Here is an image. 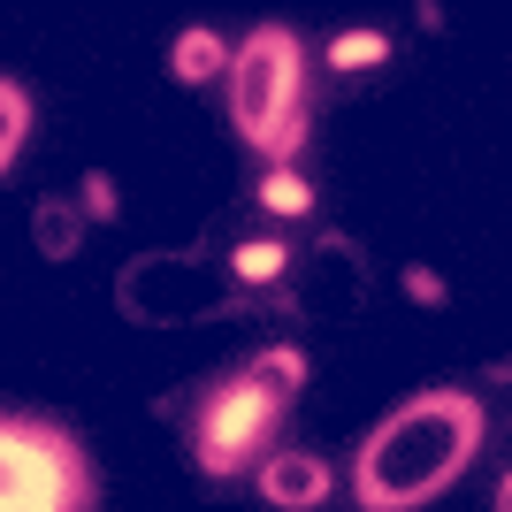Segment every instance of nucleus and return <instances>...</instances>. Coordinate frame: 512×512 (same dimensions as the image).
<instances>
[{
    "label": "nucleus",
    "mask_w": 512,
    "mask_h": 512,
    "mask_svg": "<svg viewBox=\"0 0 512 512\" xmlns=\"http://www.w3.org/2000/svg\"><path fill=\"white\" fill-rule=\"evenodd\" d=\"M474 451H482V398H467V390H421L413 406H398L360 444L352 497H360V512H413L428 497H444L467 474Z\"/></svg>",
    "instance_id": "obj_1"
},
{
    "label": "nucleus",
    "mask_w": 512,
    "mask_h": 512,
    "mask_svg": "<svg viewBox=\"0 0 512 512\" xmlns=\"http://www.w3.org/2000/svg\"><path fill=\"white\" fill-rule=\"evenodd\" d=\"M306 383V352H260V360H245L230 375V383L207 390V406H199V474H214V482H230V474H245L268 451V436H276L283 406H291V390Z\"/></svg>",
    "instance_id": "obj_2"
},
{
    "label": "nucleus",
    "mask_w": 512,
    "mask_h": 512,
    "mask_svg": "<svg viewBox=\"0 0 512 512\" xmlns=\"http://www.w3.org/2000/svg\"><path fill=\"white\" fill-rule=\"evenodd\" d=\"M306 107H314V92H306V46L283 23L253 31L230 62V115L245 130V146L268 153V169H291V153L306 138Z\"/></svg>",
    "instance_id": "obj_3"
},
{
    "label": "nucleus",
    "mask_w": 512,
    "mask_h": 512,
    "mask_svg": "<svg viewBox=\"0 0 512 512\" xmlns=\"http://www.w3.org/2000/svg\"><path fill=\"white\" fill-rule=\"evenodd\" d=\"M92 497L100 482L69 428L31 421V413L0 421V512H92Z\"/></svg>",
    "instance_id": "obj_4"
},
{
    "label": "nucleus",
    "mask_w": 512,
    "mask_h": 512,
    "mask_svg": "<svg viewBox=\"0 0 512 512\" xmlns=\"http://www.w3.org/2000/svg\"><path fill=\"white\" fill-rule=\"evenodd\" d=\"M260 497H268L276 512H314L321 497H329V467L306 459V451H283V459L260 467Z\"/></svg>",
    "instance_id": "obj_5"
},
{
    "label": "nucleus",
    "mask_w": 512,
    "mask_h": 512,
    "mask_svg": "<svg viewBox=\"0 0 512 512\" xmlns=\"http://www.w3.org/2000/svg\"><path fill=\"white\" fill-rule=\"evenodd\" d=\"M230 62H237V54L214 39V31H184L176 54H169V69L184 77V85H214V77H230Z\"/></svg>",
    "instance_id": "obj_6"
},
{
    "label": "nucleus",
    "mask_w": 512,
    "mask_h": 512,
    "mask_svg": "<svg viewBox=\"0 0 512 512\" xmlns=\"http://www.w3.org/2000/svg\"><path fill=\"white\" fill-rule=\"evenodd\" d=\"M260 214H276V222L314 214V184H306L299 169H268V176H260Z\"/></svg>",
    "instance_id": "obj_7"
},
{
    "label": "nucleus",
    "mask_w": 512,
    "mask_h": 512,
    "mask_svg": "<svg viewBox=\"0 0 512 512\" xmlns=\"http://www.w3.org/2000/svg\"><path fill=\"white\" fill-rule=\"evenodd\" d=\"M230 268H237V283H276L283 268H291V245H283V237H245L230 253Z\"/></svg>",
    "instance_id": "obj_8"
},
{
    "label": "nucleus",
    "mask_w": 512,
    "mask_h": 512,
    "mask_svg": "<svg viewBox=\"0 0 512 512\" xmlns=\"http://www.w3.org/2000/svg\"><path fill=\"white\" fill-rule=\"evenodd\" d=\"M375 62H390L383 31H344V39H329V69H375Z\"/></svg>",
    "instance_id": "obj_9"
},
{
    "label": "nucleus",
    "mask_w": 512,
    "mask_h": 512,
    "mask_svg": "<svg viewBox=\"0 0 512 512\" xmlns=\"http://www.w3.org/2000/svg\"><path fill=\"white\" fill-rule=\"evenodd\" d=\"M8 92V161H16V146H23V85H0Z\"/></svg>",
    "instance_id": "obj_10"
},
{
    "label": "nucleus",
    "mask_w": 512,
    "mask_h": 512,
    "mask_svg": "<svg viewBox=\"0 0 512 512\" xmlns=\"http://www.w3.org/2000/svg\"><path fill=\"white\" fill-rule=\"evenodd\" d=\"M497 512H512V474H505V482H497Z\"/></svg>",
    "instance_id": "obj_11"
}]
</instances>
